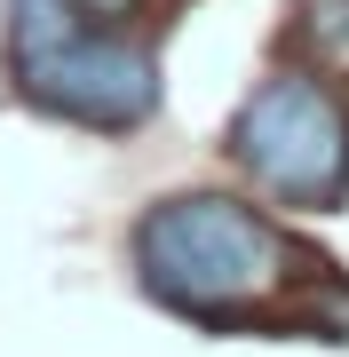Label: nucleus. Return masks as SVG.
I'll return each mask as SVG.
<instances>
[{
  "label": "nucleus",
  "instance_id": "f257e3e1",
  "mask_svg": "<svg viewBox=\"0 0 349 357\" xmlns=\"http://www.w3.org/2000/svg\"><path fill=\"white\" fill-rule=\"evenodd\" d=\"M143 294H159L183 318H254L294 278H310L302 246L231 191H175L135 222Z\"/></svg>",
  "mask_w": 349,
  "mask_h": 357
},
{
  "label": "nucleus",
  "instance_id": "f03ea898",
  "mask_svg": "<svg viewBox=\"0 0 349 357\" xmlns=\"http://www.w3.org/2000/svg\"><path fill=\"white\" fill-rule=\"evenodd\" d=\"M16 96L72 128H143L159 112V56L104 32L79 0H8Z\"/></svg>",
  "mask_w": 349,
  "mask_h": 357
},
{
  "label": "nucleus",
  "instance_id": "7ed1b4c3",
  "mask_svg": "<svg viewBox=\"0 0 349 357\" xmlns=\"http://www.w3.org/2000/svg\"><path fill=\"white\" fill-rule=\"evenodd\" d=\"M231 159L254 191H270L278 206L325 215L349 199V112L341 96L310 72H270L231 119Z\"/></svg>",
  "mask_w": 349,
  "mask_h": 357
},
{
  "label": "nucleus",
  "instance_id": "20e7f679",
  "mask_svg": "<svg viewBox=\"0 0 349 357\" xmlns=\"http://www.w3.org/2000/svg\"><path fill=\"white\" fill-rule=\"evenodd\" d=\"M302 32L325 56H349V0H302Z\"/></svg>",
  "mask_w": 349,
  "mask_h": 357
},
{
  "label": "nucleus",
  "instance_id": "39448f33",
  "mask_svg": "<svg viewBox=\"0 0 349 357\" xmlns=\"http://www.w3.org/2000/svg\"><path fill=\"white\" fill-rule=\"evenodd\" d=\"M310 318H318L325 333H341V342H349V286H341V278H318V302H310Z\"/></svg>",
  "mask_w": 349,
  "mask_h": 357
},
{
  "label": "nucleus",
  "instance_id": "423d86ee",
  "mask_svg": "<svg viewBox=\"0 0 349 357\" xmlns=\"http://www.w3.org/2000/svg\"><path fill=\"white\" fill-rule=\"evenodd\" d=\"M79 8H88L95 24H119V16H135V0H79Z\"/></svg>",
  "mask_w": 349,
  "mask_h": 357
}]
</instances>
